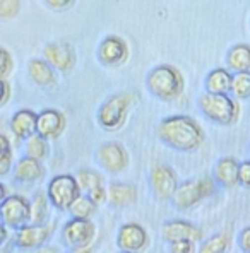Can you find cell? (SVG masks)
<instances>
[{
	"mask_svg": "<svg viewBox=\"0 0 250 253\" xmlns=\"http://www.w3.org/2000/svg\"><path fill=\"white\" fill-rule=\"evenodd\" d=\"M159 139L168 147L180 152H192L204 142V130L187 115L168 117L159 125Z\"/></svg>",
	"mask_w": 250,
	"mask_h": 253,
	"instance_id": "6da1fadb",
	"label": "cell"
},
{
	"mask_svg": "<svg viewBox=\"0 0 250 253\" xmlns=\"http://www.w3.org/2000/svg\"><path fill=\"white\" fill-rule=\"evenodd\" d=\"M146 85L154 98L175 101L184 91V76L173 65H158L148 74Z\"/></svg>",
	"mask_w": 250,
	"mask_h": 253,
	"instance_id": "7a4b0ae2",
	"label": "cell"
},
{
	"mask_svg": "<svg viewBox=\"0 0 250 253\" xmlns=\"http://www.w3.org/2000/svg\"><path fill=\"white\" fill-rule=\"evenodd\" d=\"M199 108L204 117L218 125H233L238 120V105L233 96L230 94H212V92H202L199 96Z\"/></svg>",
	"mask_w": 250,
	"mask_h": 253,
	"instance_id": "3957f363",
	"label": "cell"
},
{
	"mask_svg": "<svg viewBox=\"0 0 250 253\" xmlns=\"http://www.w3.org/2000/svg\"><path fill=\"white\" fill-rule=\"evenodd\" d=\"M132 94L129 92H117L110 96L106 101L100 106L96 120L100 126L106 132H117L124 126L127 115H129L130 105H132Z\"/></svg>",
	"mask_w": 250,
	"mask_h": 253,
	"instance_id": "277c9868",
	"label": "cell"
},
{
	"mask_svg": "<svg viewBox=\"0 0 250 253\" xmlns=\"http://www.w3.org/2000/svg\"><path fill=\"white\" fill-rule=\"evenodd\" d=\"M79 193V183L72 174H57L48 181L47 197L50 200V206L60 212L69 211L70 204L77 199Z\"/></svg>",
	"mask_w": 250,
	"mask_h": 253,
	"instance_id": "5b68a950",
	"label": "cell"
},
{
	"mask_svg": "<svg viewBox=\"0 0 250 253\" xmlns=\"http://www.w3.org/2000/svg\"><path fill=\"white\" fill-rule=\"evenodd\" d=\"M216 190L214 180L211 178H196V180L184 181L177 187V192L173 195V206L180 211H187L204 200L206 197L212 195Z\"/></svg>",
	"mask_w": 250,
	"mask_h": 253,
	"instance_id": "8992f818",
	"label": "cell"
},
{
	"mask_svg": "<svg viewBox=\"0 0 250 253\" xmlns=\"http://www.w3.org/2000/svg\"><path fill=\"white\" fill-rule=\"evenodd\" d=\"M0 221L9 229L24 228L31 224V204L22 195H9L0 204Z\"/></svg>",
	"mask_w": 250,
	"mask_h": 253,
	"instance_id": "52a82bcc",
	"label": "cell"
},
{
	"mask_svg": "<svg viewBox=\"0 0 250 253\" xmlns=\"http://www.w3.org/2000/svg\"><path fill=\"white\" fill-rule=\"evenodd\" d=\"M55 221H47L45 224H28L17 229L14 234V245L21 250H36L47 245L50 236L55 231Z\"/></svg>",
	"mask_w": 250,
	"mask_h": 253,
	"instance_id": "ba28073f",
	"label": "cell"
},
{
	"mask_svg": "<svg viewBox=\"0 0 250 253\" xmlns=\"http://www.w3.org/2000/svg\"><path fill=\"white\" fill-rule=\"evenodd\" d=\"M62 241L69 248L88 247L96 236V226L91 219H69L62 228Z\"/></svg>",
	"mask_w": 250,
	"mask_h": 253,
	"instance_id": "9c48e42d",
	"label": "cell"
},
{
	"mask_svg": "<svg viewBox=\"0 0 250 253\" xmlns=\"http://www.w3.org/2000/svg\"><path fill=\"white\" fill-rule=\"evenodd\" d=\"M149 185L156 199L171 200L178 187L177 174L168 165H156L149 173Z\"/></svg>",
	"mask_w": 250,
	"mask_h": 253,
	"instance_id": "30bf717a",
	"label": "cell"
},
{
	"mask_svg": "<svg viewBox=\"0 0 250 253\" xmlns=\"http://www.w3.org/2000/svg\"><path fill=\"white\" fill-rule=\"evenodd\" d=\"M43 58L58 72H70L76 65V51L67 42H53L43 48Z\"/></svg>",
	"mask_w": 250,
	"mask_h": 253,
	"instance_id": "8fae6325",
	"label": "cell"
},
{
	"mask_svg": "<svg viewBox=\"0 0 250 253\" xmlns=\"http://www.w3.org/2000/svg\"><path fill=\"white\" fill-rule=\"evenodd\" d=\"M149 236L146 229L137 222H127L118 229L117 234V247L120 252H132L139 253L148 247Z\"/></svg>",
	"mask_w": 250,
	"mask_h": 253,
	"instance_id": "7c38bea8",
	"label": "cell"
},
{
	"mask_svg": "<svg viewBox=\"0 0 250 253\" xmlns=\"http://www.w3.org/2000/svg\"><path fill=\"white\" fill-rule=\"evenodd\" d=\"M96 159H98V165L108 173H120L127 168V163H129L125 147L118 142H106L100 146Z\"/></svg>",
	"mask_w": 250,
	"mask_h": 253,
	"instance_id": "4fadbf2b",
	"label": "cell"
},
{
	"mask_svg": "<svg viewBox=\"0 0 250 253\" xmlns=\"http://www.w3.org/2000/svg\"><path fill=\"white\" fill-rule=\"evenodd\" d=\"M65 117L55 108H45L36 118V133L45 139H57L65 130Z\"/></svg>",
	"mask_w": 250,
	"mask_h": 253,
	"instance_id": "5bb4252c",
	"label": "cell"
},
{
	"mask_svg": "<svg viewBox=\"0 0 250 253\" xmlns=\"http://www.w3.org/2000/svg\"><path fill=\"white\" fill-rule=\"evenodd\" d=\"M161 236L166 243L178 240H189L194 243H199L202 240V231H200L197 226L190 224L187 221H182V219H170L163 224L161 228Z\"/></svg>",
	"mask_w": 250,
	"mask_h": 253,
	"instance_id": "9a60e30c",
	"label": "cell"
},
{
	"mask_svg": "<svg viewBox=\"0 0 250 253\" xmlns=\"http://www.w3.org/2000/svg\"><path fill=\"white\" fill-rule=\"evenodd\" d=\"M129 55V48L127 43L118 36H106L98 46V58L103 65L115 67L120 65L127 60Z\"/></svg>",
	"mask_w": 250,
	"mask_h": 253,
	"instance_id": "2e32d148",
	"label": "cell"
},
{
	"mask_svg": "<svg viewBox=\"0 0 250 253\" xmlns=\"http://www.w3.org/2000/svg\"><path fill=\"white\" fill-rule=\"evenodd\" d=\"M36 118H38V113H35L33 110H28V108L17 110L10 118V130L17 139H29L36 133Z\"/></svg>",
	"mask_w": 250,
	"mask_h": 253,
	"instance_id": "e0dca14e",
	"label": "cell"
},
{
	"mask_svg": "<svg viewBox=\"0 0 250 253\" xmlns=\"http://www.w3.org/2000/svg\"><path fill=\"white\" fill-rule=\"evenodd\" d=\"M106 200L111 207H130L137 200V190L132 183H120L115 181L106 188Z\"/></svg>",
	"mask_w": 250,
	"mask_h": 253,
	"instance_id": "ac0fdd59",
	"label": "cell"
},
{
	"mask_svg": "<svg viewBox=\"0 0 250 253\" xmlns=\"http://www.w3.org/2000/svg\"><path fill=\"white\" fill-rule=\"evenodd\" d=\"M45 176V168L42 161L33 159L29 156H24L14 166V178L19 183H35Z\"/></svg>",
	"mask_w": 250,
	"mask_h": 253,
	"instance_id": "d6986e66",
	"label": "cell"
},
{
	"mask_svg": "<svg viewBox=\"0 0 250 253\" xmlns=\"http://www.w3.org/2000/svg\"><path fill=\"white\" fill-rule=\"evenodd\" d=\"M238 169L240 163L235 158H221L214 166V181L225 188H233L238 183Z\"/></svg>",
	"mask_w": 250,
	"mask_h": 253,
	"instance_id": "ffe728a7",
	"label": "cell"
},
{
	"mask_svg": "<svg viewBox=\"0 0 250 253\" xmlns=\"http://www.w3.org/2000/svg\"><path fill=\"white\" fill-rule=\"evenodd\" d=\"M28 74L31 81L40 87H51L57 83L55 69L45 58H33L28 63Z\"/></svg>",
	"mask_w": 250,
	"mask_h": 253,
	"instance_id": "44dd1931",
	"label": "cell"
},
{
	"mask_svg": "<svg viewBox=\"0 0 250 253\" xmlns=\"http://www.w3.org/2000/svg\"><path fill=\"white\" fill-rule=\"evenodd\" d=\"M233 74L230 69H212L206 76V91L212 94H231Z\"/></svg>",
	"mask_w": 250,
	"mask_h": 253,
	"instance_id": "7402d4cb",
	"label": "cell"
},
{
	"mask_svg": "<svg viewBox=\"0 0 250 253\" xmlns=\"http://www.w3.org/2000/svg\"><path fill=\"white\" fill-rule=\"evenodd\" d=\"M226 67L231 72H245L250 70V44L238 43L226 53Z\"/></svg>",
	"mask_w": 250,
	"mask_h": 253,
	"instance_id": "603a6c76",
	"label": "cell"
},
{
	"mask_svg": "<svg viewBox=\"0 0 250 253\" xmlns=\"http://www.w3.org/2000/svg\"><path fill=\"white\" fill-rule=\"evenodd\" d=\"M96 207H98V204H96L88 193H79L77 199L70 204L67 212H69L70 217H74V219H91L93 214L96 212Z\"/></svg>",
	"mask_w": 250,
	"mask_h": 253,
	"instance_id": "cb8c5ba5",
	"label": "cell"
},
{
	"mask_svg": "<svg viewBox=\"0 0 250 253\" xmlns=\"http://www.w3.org/2000/svg\"><path fill=\"white\" fill-rule=\"evenodd\" d=\"M29 204H31V224H45L48 221V209H50L47 193L36 192Z\"/></svg>",
	"mask_w": 250,
	"mask_h": 253,
	"instance_id": "d4e9b609",
	"label": "cell"
},
{
	"mask_svg": "<svg viewBox=\"0 0 250 253\" xmlns=\"http://www.w3.org/2000/svg\"><path fill=\"white\" fill-rule=\"evenodd\" d=\"M76 180H77V183H79L81 192H84V193H91L93 190H98V188L104 187L101 174L96 173V171H93V169H88V168L77 171Z\"/></svg>",
	"mask_w": 250,
	"mask_h": 253,
	"instance_id": "484cf974",
	"label": "cell"
},
{
	"mask_svg": "<svg viewBox=\"0 0 250 253\" xmlns=\"http://www.w3.org/2000/svg\"><path fill=\"white\" fill-rule=\"evenodd\" d=\"M48 151H50V147H48V139L38 135V133H35V135H31L29 139H26V156H29V158L43 161L48 156Z\"/></svg>",
	"mask_w": 250,
	"mask_h": 253,
	"instance_id": "4316f807",
	"label": "cell"
},
{
	"mask_svg": "<svg viewBox=\"0 0 250 253\" xmlns=\"http://www.w3.org/2000/svg\"><path fill=\"white\" fill-rule=\"evenodd\" d=\"M231 96L237 99L250 98V70H245V72H233Z\"/></svg>",
	"mask_w": 250,
	"mask_h": 253,
	"instance_id": "83f0119b",
	"label": "cell"
},
{
	"mask_svg": "<svg viewBox=\"0 0 250 253\" xmlns=\"http://www.w3.org/2000/svg\"><path fill=\"white\" fill-rule=\"evenodd\" d=\"M230 236L226 233H218L214 236L207 238L199 248V253H226L230 248Z\"/></svg>",
	"mask_w": 250,
	"mask_h": 253,
	"instance_id": "f1b7e54d",
	"label": "cell"
},
{
	"mask_svg": "<svg viewBox=\"0 0 250 253\" xmlns=\"http://www.w3.org/2000/svg\"><path fill=\"white\" fill-rule=\"evenodd\" d=\"M21 0H0V19H12L19 14Z\"/></svg>",
	"mask_w": 250,
	"mask_h": 253,
	"instance_id": "f546056e",
	"label": "cell"
},
{
	"mask_svg": "<svg viewBox=\"0 0 250 253\" xmlns=\"http://www.w3.org/2000/svg\"><path fill=\"white\" fill-rule=\"evenodd\" d=\"M12 67H14V62H12L10 53L5 50V48L0 46V77L5 79V77L12 72Z\"/></svg>",
	"mask_w": 250,
	"mask_h": 253,
	"instance_id": "4dcf8cb0",
	"label": "cell"
},
{
	"mask_svg": "<svg viewBox=\"0 0 250 253\" xmlns=\"http://www.w3.org/2000/svg\"><path fill=\"white\" fill-rule=\"evenodd\" d=\"M168 245H170V253H194V247H196V243L189 240L171 241Z\"/></svg>",
	"mask_w": 250,
	"mask_h": 253,
	"instance_id": "1f68e13d",
	"label": "cell"
},
{
	"mask_svg": "<svg viewBox=\"0 0 250 253\" xmlns=\"http://www.w3.org/2000/svg\"><path fill=\"white\" fill-rule=\"evenodd\" d=\"M238 183L245 188H250V161L240 163V169H238Z\"/></svg>",
	"mask_w": 250,
	"mask_h": 253,
	"instance_id": "d6a6232c",
	"label": "cell"
},
{
	"mask_svg": "<svg viewBox=\"0 0 250 253\" xmlns=\"http://www.w3.org/2000/svg\"><path fill=\"white\" fill-rule=\"evenodd\" d=\"M12 158V146H10V140L5 135L0 133V161L3 159Z\"/></svg>",
	"mask_w": 250,
	"mask_h": 253,
	"instance_id": "836d02e7",
	"label": "cell"
},
{
	"mask_svg": "<svg viewBox=\"0 0 250 253\" xmlns=\"http://www.w3.org/2000/svg\"><path fill=\"white\" fill-rule=\"evenodd\" d=\"M238 245H240L242 252L250 253V226L242 229V233L238 234Z\"/></svg>",
	"mask_w": 250,
	"mask_h": 253,
	"instance_id": "e575fe53",
	"label": "cell"
},
{
	"mask_svg": "<svg viewBox=\"0 0 250 253\" xmlns=\"http://www.w3.org/2000/svg\"><path fill=\"white\" fill-rule=\"evenodd\" d=\"M45 3L55 10H65L72 5L74 0H45Z\"/></svg>",
	"mask_w": 250,
	"mask_h": 253,
	"instance_id": "d590c367",
	"label": "cell"
},
{
	"mask_svg": "<svg viewBox=\"0 0 250 253\" xmlns=\"http://www.w3.org/2000/svg\"><path fill=\"white\" fill-rule=\"evenodd\" d=\"M9 96H10V85L3 77H0V106L9 99Z\"/></svg>",
	"mask_w": 250,
	"mask_h": 253,
	"instance_id": "8d00e7d4",
	"label": "cell"
},
{
	"mask_svg": "<svg viewBox=\"0 0 250 253\" xmlns=\"http://www.w3.org/2000/svg\"><path fill=\"white\" fill-rule=\"evenodd\" d=\"M89 197H91L93 200H95L96 204H103V202H106V188L101 187V188H98V190H93L91 193H88Z\"/></svg>",
	"mask_w": 250,
	"mask_h": 253,
	"instance_id": "74e56055",
	"label": "cell"
},
{
	"mask_svg": "<svg viewBox=\"0 0 250 253\" xmlns=\"http://www.w3.org/2000/svg\"><path fill=\"white\" fill-rule=\"evenodd\" d=\"M10 169H12V158L0 161V176H5Z\"/></svg>",
	"mask_w": 250,
	"mask_h": 253,
	"instance_id": "f35d334b",
	"label": "cell"
},
{
	"mask_svg": "<svg viewBox=\"0 0 250 253\" xmlns=\"http://www.w3.org/2000/svg\"><path fill=\"white\" fill-rule=\"evenodd\" d=\"M33 253H58L57 247H51V245H43V247L33 250Z\"/></svg>",
	"mask_w": 250,
	"mask_h": 253,
	"instance_id": "ab89813d",
	"label": "cell"
},
{
	"mask_svg": "<svg viewBox=\"0 0 250 253\" xmlns=\"http://www.w3.org/2000/svg\"><path fill=\"white\" fill-rule=\"evenodd\" d=\"M7 229H9V228H7V226L3 224L2 221H0V247H2V245L7 241V238H9V233H7Z\"/></svg>",
	"mask_w": 250,
	"mask_h": 253,
	"instance_id": "60d3db41",
	"label": "cell"
},
{
	"mask_svg": "<svg viewBox=\"0 0 250 253\" xmlns=\"http://www.w3.org/2000/svg\"><path fill=\"white\" fill-rule=\"evenodd\" d=\"M69 253H93V247L88 245V247H77V248H70Z\"/></svg>",
	"mask_w": 250,
	"mask_h": 253,
	"instance_id": "b9f144b4",
	"label": "cell"
},
{
	"mask_svg": "<svg viewBox=\"0 0 250 253\" xmlns=\"http://www.w3.org/2000/svg\"><path fill=\"white\" fill-rule=\"evenodd\" d=\"M7 197V190H5V187H3L2 183H0V204L3 202V199Z\"/></svg>",
	"mask_w": 250,
	"mask_h": 253,
	"instance_id": "7bdbcfd3",
	"label": "cell"
},
{
	"mask_svg": "<svg viewBox=\"0 0 250 253\" xmlns=\"http://www.w3.org/2000/svg\"><path fill=\"white\" fill-rule=\"evenodd\" d=\"M120 253H132V252H120Z\"/></svg>",
	"mask_w": 250,
	"mask_h": 253,
	"instance_id": "ee69618b",
	"label": "cell"
},
{
	"mask_svg": "<svg viewBox=\"0 0 250 253\" xmlns=\"http://www.w3.org/2000/svg\"><path fill=\"white\" fill-rule=\"evenodd\" d=\"M0 253H5V252H0Z\"/></svg>",
	"mask_w": 250,
	"mask_h": 253,
	"instance_id": "f6af8a7d",
	"label": "cell"
}]
</instances>
